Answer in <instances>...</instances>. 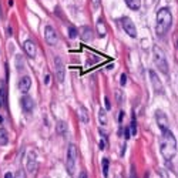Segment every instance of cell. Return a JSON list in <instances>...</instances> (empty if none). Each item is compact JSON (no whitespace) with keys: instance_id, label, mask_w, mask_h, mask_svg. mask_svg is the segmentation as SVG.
<instances>
[{"instance_id":"6da1fadb","label":"cell","mask_w":178,"mask_h":178,"mask_svg":"<svg viewBox=\"0 0 178 178\" xmlns=\"http://www.w3.org/2000/svg\"><path fill=\"white\" fill-rule=\"evenodd\" d=\"M160 151H161V155L167 161H171L177 154V140H175L173 133L170 131V128L165 131H161Z\"/></svg>"},{"instance_id":"7a4b0ae2","label":"cell","mask_w":178,"mask_h":178,"mask_svg":"<svg viewBox=\"0 0 178 178\" xmlns=\"http://www.w3.org/2000/svg\"><path fill=\"white\" fill-rule=\"evenodd\" d=\"M173 24V14L167 7H163V9L158 10L157 13V23H155V32L160 36H164L167 32L170 30Z\"/></svg>"},{"instance_id":"3957f363","label":"cell","mask_w":178,"mask_h":178,"mask_svg":"<svg viewBox=\"0 0 178 178\" xmlns=\"http://www.w3.org/2000/svg\"><path fill=\"white\" fill-rule=\"evenodd\" d=\"M153 59H154V63L155 66L158 67V70L161 73H164V74H168V63H167L164 52L158 46L153 47Z\"/></svg>"},{"instance_id":"277c9868","label":"cell","mask_w":178,"mask_h":178,"mask_svg":"<svg viewBox=\"0 0 178 178\" xmlns=\"http://www.w3.org/2000/svg\"><path fill=\"white\" fill-rule=\"evenodd\" d=\"M77 157H79V153H77V147L74 144H70L69 148H67V155H66V168L69 171L70 175L74 174L76 170V163H77Z\"/></svg>"},{"instance_id":"5b68a950","label":"cell","mask_w":178,"mask_h":178,"mask_svg":"<svg viewBox=\"0 0 178 178\" xmlns=\"http://www.w3.org/2000/svg\"><path fill=\"white\" fill-rule=\"evenodd\" d=\"M54 71H56V79L59 83L64 81V76H66V69H64V63L61 61L60 57H54Z\"/></svg>"},{"instance_id":"8992f818","label":"cell","mask_w":178,"mask_h":178,"mask_svg":"<svg viewBox=\"0 0 178 178\" xmlns=\"http://www.w3.org/2000/svg\"><path fill=\"white\" fill-rule=\"evenodd\" d=\"M121 26L130 37H137V29H136V24L133 23V20L130 17H123L121 19Z\"/></svg>"},{"instance_id":"52a82bcc","label":"cell","mask_w":178,"mask_h":178,"mask_svg":"<svg viewBox=\"0 0 178 178\" xmlns=\"http://www.w3.org/2000/svg\"><path fill=\"white\" fill-rule=\"evenodd\" d=\"M44 37H46L47 44H50V46H56L57 42H59L56 30H54L52 26H46V27H44Z\"/></svg>"},{"instance_id":"ba28073f","label":"cell","mask_w":178,"mask_h":178,"mask_svg":"<svg viewBox=\"0 0 178 178\" xmlns=\"http://www.w3.org/2000/svg\"><path fill=\"white\" fill-rule=\"evenodd\" d=\"M155 121H157V126H158V128L161 131L168 130V118H167V116L161 110L155 111Z\"/></svg>"},{"instance_id":"9c48e42d","label":"cell","mask_w":178,"mask_h":178,"mask_svg":"<svg viewBox=\"0 0 178 178\" xmlns=\"http://www.w3.org/2000/svg\"><path fill=\"white\" fill-rule=\"evenodd\" d=\"M150 80H151V84H153V89L157 94H163L164 93V86L161 83V80L158 79L157 73L153 70H150Z\"/></svg>"},{"instance_id":"30bf717a","label":"cell","mask_w":178,"mask_h":178,"mask_svg":"<svg viewBox=\"0 0 178 178\" xmlns=\"http://www.w3.org/2000/svg\"><path fill=\"white\" fill-rule=\"evenodd\" d=\"M23 49H24V52H26V54H27L30 59H34V57H36L37 47H36L33 40H26V42L23 43Z\"/></svg>"},{"instance_id":"8fae6325","label":"cell","mask_w":178,"mask_h":178,"mask_svg":"<svg viewBox=\"0 0 178 178\" xmlns=\"http://www.w3.org/2000/svg\"><path fill=\"white\" fill-rule=\"evenodd\" d=\"M79 36L83 42H91L94 39V34H93V30L89 27V26H83V27L79 30Z\"/></svg>"},{"instance_id":"7c38bea8","label":"cell","mask_w":178,"mask_h":178,"mask_svg":"<svg viewBox=\"0 0 178 178\" xmlns=\"http://www.w3.org/2000/svg\"><path fill=\"white\" fill-rule=\"evenodd\" d=\"M30 87H32V79H30L29 76H23V77L19 80V90L22 93L26 94L29 90H30Z\"/></svg>"},{"instance_id":"4fadbf2b","label":"cell","mask_w":178,"mask_h":178,"mask_svg":"<svg viewBox=\"0 0 178 178\" xmlns=\"http://www.w3.org/2000/svg\"><path fill=\"white\" fill-rule=\"evenodd\" d=\"M37 168V163H36V154L34 151H30L27 154V171L29 173H34Z\"/></svg>"},{"instance_id":"5bb4252c","label":"cell","mask_w":178,"mask_h":178,"mask_svg":"<svg viewBox=\"0 0 178 178\" xmlns=\"http://www.w3.org/2000/svg\"><path fill=\"white\" fill-rule=\"evenodd\" d=\"M22 107H23V110L26 113L33 111V108H34L33 99H32V97H29V96H24L23 99H22Z\"/></svg>"},{"instance_id":"9a60e30c","label":"cell","mask_w":178,"mask_h":178,"mask_svg":"<svg viewBox=\"0 0 178 178\" xmlns=\"http://www.w3.org/2000/svg\"><path fill=\"white\" fill-rule=\"evenodd\" d=\"M77 114H79V118L80 121L83 123V124H87L90 121V116H89V111H87V108L84 106H80L77 108Z\"/></svg>"},{"instance_id":"2e32d148","label":"cell","mask_w":178,"mask_h":178,"mask_svg":"<svg viewBox=\"0 0 178 178\" xmlns=\"http://www.w3.org/2000/svg\"><path fill=\"white\" fill-rule=\"evenodd\" d=\"M16 69L19 73H22L26 69V63H24V59L22 56H16Z\"/></svg>"},{"instance_id":"e0dca14e","label":"cell","mask_w":178,"mask_h":178,"mask_svg":"<svg viewBox=\"0 0 178 178\" xmlns=\"http://www.w3.org/2000/svg\"><path fill=\"white\" fill-rule=\"evenodd\" d=\"M9 143V133L5 128H0V145H6Z\"/></svg>"},{"instance_id":"ac0fdd59","label":"cell","mask_w":178,"mask_h":178,"mask_svg":"<svg viewBox=\"0 0 178 178\" xmlns=\"http://www.w3.org/2000/svg\"><path fill=\"white\" fill-rule=\"evenodd\" d=\"M97 32H99V36L100 37H104L106 36V26H104V20L100 17L99 19V22H97Z\"/></svg>"},{"instance_id":"d6986e66","label":"cell","mask_w":178,"mask_h":178,"mask_svg":"<svg viewBox=\"0 0 178 178\" xmlns=\"http://www.w3.org/2000/svg\"><path fill=\"white\" fill-rule=\"evenodd\" d=\"M126 3L131 10H140L141 7V0H126Z\"/></svg>"},{"instance_id":"ffe728a7","label":"cell","mask_w":178,"mask_h":178,"mask_svg":"<svg viewBox=\"0 0 178 178\" xmlns=\"http://www.w3.org/2000/svg\"><path fill=\"white\" fill-rule=\"evenodd\" d=\"M99 120H100V124L101 126H106L107 124V113L104 108H100L99 110Z\"/></svg>"},{"instance_id":"44dd1931","label":"cell","mask_w":178,"mask_h":178,"mask_svg":"<svg viewBox=\"0 0 178 178\" xmlns=\"http://www.w3.org/2000/svg\"><path fill=\"white\" fill-rule=\"evenodd\" d=\"M56 131L59 133V134H64V133L67 131V124L64 121H59L56 124Z\"/></svg>"},{"instance_id":"7402d4cb","label":"cell","mask_w":178,"mask_h":178,"mask_svg":"<svg viewBox=\"0 0 178 178\" xmlns=\"http://www.w3.org/2000/svg\"><path fill=\"white\" fill-rule=\"evenodd\" d=\"M103 175L104 177H107L108 175V165H110V161H108V158H103Z\"/></svg>"},{"instance_id":"603a6c76","label":"cell","mask_w":178,"mask_h":178,"mask_svg":"<svg viewBox=\"0 0 178 178\" xmlns=\"http://www.w3.org/2000/svg\"><path fill=\"white\" fill-rule=\"evenodd\" d=\"M77 36H79V30H77L76 27H73V26H70V27H69V37L76 39Z\"/></svg>"},{"instance_id":"cb8c5ba5","label":"cell","mask_w":178,"mask_h":178,"mask_svg":"<svg viewBox=\"0 0 178 178\" xmlns=\"http://www.w3.org/2000/svg\"><path fill=\"white\" fill-rule=\"evenodd\" d=\"M6 104V90H0V107H3Z\"/></svg>"},{"instance_id":"d4e9b609","label":"cell","mask_w":178,"mask_h":178,"mask_svg":"<svg viewBox=\"0 0 178 178\" xmlns=\"http://www.w3.org/2000/svg\"><path fill=\"white\" fill-rule=\"evenodd\" d=\"M14 178H26V173H24L23 170H19L17 173L14 174Z\"/></svg>"},{"instance_id":"484cf974","label":"cell","mask_w":178,"mask_h":178,"mask_svg":"<svg viewBox=\"0 0 178 178\" xmlns=\"http://www.w3.org/2000/svg\"><path fill=\"white\" fill-rule=\"evenodd\" d=\"M131 134H133V136H136V134H137V124H136V120H133V121H131Z\"/></svg>"},{"instance_id":"4316f807","label":"cell","mask_w":178,"mask_h":178,"mask_svg":"<svg viewBox=\"0 0 178 178\" xmlns=\"http://www.w3.org/2000/svg\"><path fill=\"white\" fill-rule=\"evenodd\" d=\"M100 5H101V0H91V6H93V9H99Z\"/></svg>"},{"instance_id":"83f0119b","label":"cell","mask_w":178,"mask_h":178,"mask_svg":"<svg viewBox=\"0 0 178 178\" xmlns=\"http://www.w3.org/2000/svg\"><path fill=\"white\" fill-rule=\"evenodd\" d=\"M126 83H127V76L123 73V74L120 76V84H121V86H126Z\"/></svg>"},{"instance_id":"f1b7e54d","label":"cell","mask_w":178,"mask_h":178,"mask_svg":"<svg viewBox=\"0 0 178 178\" xmlns=\"http://www.w3.org/2000/svg\"><path fill=\"white\" fill-rule=\"evenodd\" d=\"M104 103H106V108H107V110H110V108H111V104H110L108 97H104Z\"/></svg>"},{"instance_id":"f546056e","label":"cell","mask_w":178,"mask_h":178,"mask_svg":"<svg viewBox=\"0 0 178 178\" xmlns=\"http://www.w3.org/2000/svg\"><path fill=\"white\" fill-rule=\"evenodd\" d=\"M130 178H137L136 170H134V167H131V174H130Z\"/></svg>"},{"instance_id":"4dcf8cb0","label":"cell","mask_w":178,"mask_h":178,"mask_svg":"<svg viewBox=\"0 0 178 178\" xmlns=\"http://www.w3.org/2000/svg\"><path fill=\"white\" fill-rule=\"evenodd\" d=\"M123 118H124V111H120V116H118V121L123 123Z\"/></svg>"},{"instance_id":"1f68e13d","label":"cell","mask_w":178,"mask_h":178,"mask_svg":"<svg viewBox=\"0 0 178 178\" xmlns=\"http://www.w3.org/2000/svg\"><path fill=\"white\" fill-rule=\"evenodd\" d=\"M100 150H104V148H106V143H104V141H101L100 140Z\"/></svg>"},{"instance_id":"d6a6232c","label":"cell","mask_w":178,"mask_h":178,"mask_svg":"<svg viewBox=\"0 0 178 178\" xmlns=\"http://www.w3.org/2000/svg\"><path fill=\"white\" fill-rule=\"evenodd\" d=\"M79 178H87V173H86V171H83V173H80Z\"/></svg>"},{"instance_id":"836d02e7","label":"cell","mask_w":178,"mask_h":178,"mask_svg":"<svg viewBox=\"0 0 178 178\" xmlns=\"http://www.w3.org/2000/svg\"><path fill=\"white\" fill-rule=\"evenodd\" d=\"M5 178H14V175L12 173H6L5 174Z\"/></svg>"},{"instance_id":"e575fe53","label":"cell","mask_w":178,"mask_h":178,"mask_svg":"<svg viewBox=\"0 0 178 178\" xmlns=\"http://www.w3.org/2000/svg\"><path fill=\"white\" fill-rule=\"evenodd\" d=\"M124 137H126V138H130V137H131V136H130V130H128V128L126 130V136H124Z\"/></svg>"},{"instance_id":"d590c367","label":"cell","mask_w":178,"mask_h":178,"mask_svg":"<svg viewBox=\"0 0 178 178\" xmlns=\"http://www.w3.org/2000/svg\"><path fill=\"white\" fill-rule=\"evenodd\" d=\"M49 79H50V76L47 74V76H46V80H44V81H46V84H49Z\"/></svg>"},{"instance_id":"8d00e7d4","label":"cell","mask_w":178,"mask_h":178,"mask_svg":"<svg viewBox=\"0 0 178 178\" xmlns=\"http://www.w3.org/2000/svg\"><path fill=\"white\" fill-rule=\"evenodd\" d=\"M0 90H3V83L0 81Z\"/></svg>"},{"instance_id":"74e56055","label":"cell","mask_w":178,"mask_h":178,"mask_svg":"<svg viewBox=\"0 0 178 178\" xmlns=\"http://www.w3.org/2000/svg\"><path fill=\"white\" fill-rule=\"evenodd\" d=\"M3 16V13H2V6H0V17Z\"/></svg>"},{"instance_id":"f35d334b","label":"cell","mask_w":178,"mask_h":178,"mask_svg":"<svg viewBox=\"0 0 178 178\" xmlns=\"http://www.w3.org/2000/svg\"><path fill=\"white\" fill-rule=\"evenodd\" d=\"M2 120H3V118H2V117H0V123H2Z\"/></svg>"}]
</instances>
